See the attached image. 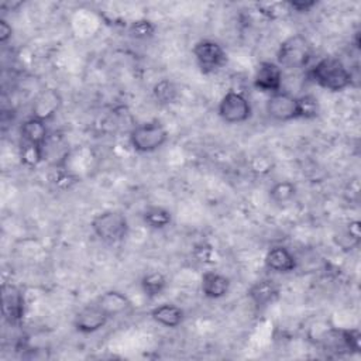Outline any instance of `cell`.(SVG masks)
Wrapping results in <instances>:
<instances>
[{
    "label": "cell",
    "mask_w": 361,
    "mask_h": 361,
    "mask_svg": "<svg viewBox=\"0 0 361 361\" xmlns=\"http://www.w3.org/2000/svg\"><path fill=\"white\" fill-rule=\"evenodd\" d=\"M51 180H52V183H54L58 189L65 190V189L72 188V186L79 180V178L75 176L73 173L68 172V171H56V173L51 178Z\"/></svg>",
    "instance_id": "obj_26"
},
{
    "label": "cell",
    "mask_w": 361,
    "mask_h": 361,
    "mask_svg": "<svg viewBox=\"0 0 361 361\" xmlns=\"http://www.w3.org/2000/svg\"><path fill=\"white\" fill-rule=\"evenodd\" d=\"M169 138L166 127L159 120H149L135 126L128 134V142L135 152L149 154L162 148Z\"/></svg>",
    "instance_id": "obj_3"
},
{
    "label": "cell",
    "mask_w": 361,
    "mask_h": 361,
    "mask_svg": "<svg viewBox=\"0 0 361 361\" xmlns=\"http://www.w3.org/2000/svg\"><path fill=\"white\" fill-rule=\"evenodd\" d=\"M265 111L272 120L279 123L298 120V96L282 89L271 93L265 103Z\"/></svg>",
    "instance_id": "obj_7"
},
{
    "label": "cell",
    "mask_w": 361,
    "mask_h": 361,
    "mask_svg": "<svg viewBox=\"0 0 361 361\" xmlns=\"http://www.w3.org/2000/svg\"><path fill=\"white\" fill-rule=\"evenodd\" d=\"M286 7L296 13H309L313 7L317 6L316 0H290L285 3Z\"/></svg>",
    "instance_id": "obj_27"
},
{
    "label": "cell",
    "mask_w": 361,
    "mask_h": 361,
    "mask_svg": "<svg viewBox=\"0 0 361 361\" xmlns=\"http://www.w3.org/2000/svg\"><path fill=\"white\" fill-rule=\"evenodd\" d=\"M140 286H141V290L145 295V298L155 299V298L161 296L165 292V289L168 288V279L162 272L151 271V272H147L142 275V278L140 281Z\"/></svg>",
    "instance_id": "obj_19"
},
{
    "label": "cell",
    "mask_w": 361,
    "mask_h": 361,
    "mask_svg": "<svg viewBox=\"0 0 361 361\" xmlns=\"http://www.w3.org/2000/svg\"><path fill=\"white\" fill-rule=\"evenodd\" d=\"M151 319L168 329H176L183 323L185 312L182 307L173 305V303H161L151 309L149 312Z\"/></svg>",
    "instance_id": "obj_16"
},
{
    "label": "cell",
    "mask_w": 361,
    "mask_h": 361,
    "mask_svg": "<svg viewBox=\"0 0 361 361\" xmlns=\"http://www.w3.org/2000/svg\"><path fill=\"white\" fill-rule=\"evenodd\" d=\"M141 217L144 224L152 230L166 228L172 223V213L166 207L158 204L147 206Z\"/></svg>",
    "instance_id": "obj_18"
},
{
    "label": "cell",
    "mask_w": 361,
    "mask_h": 361,
    "mask_svg": "<svg viewBox=\"0 0 361 361\" xmlns=\"http://www.w3.org/2000/svg\"><path fill=\"white\" fill-rule=\"evenodd\" d=\"M320 114L319 99L313 94L298 97V120H313Z\"/></svg>",
    "instance_id": "obj_22"
},
{
    "label": "cell",
    "mask_w": 361,
    "mask_h": 361,
    "mask_svg": "<svg viewBox=\"0 0 361 361\" xmlns=\"http://www.w3.org/2000/svg\"><path fill=\"white\" fill-rule=\"evenodd\" d=\"M109 316L96 305H86L82 309H79L73 317V327L78 333L82 334H92L103 329L107 322Z\"/></svg>",
    "instance_id": "obj_10"
},
{
    "label": "cell",
    "mask_w": 361,
    "mask_h": 361,
    "mask_svg": "<svg viewBox=\"0 0 361 361\" xmlns=\"http://www.w3.org/2000/svg\"><path fill=\"white\" fill-rule=\"evenodd\" d=\"M265 267L276 274H289L298 268V259L293 252L283 245L271 247L264 258Z\"/></svg>",
    "instance_id": "obj_12"
},
{
    "label": "cell",
    "mask_w": 361,
    "mask_h": 361,
    "mask_svg": "<svg viewBox=\"0 0 361 361\" xmlns=\"http://www.w3.org/2000/svg\"><path fill=\"white\" fill-rule=\"evenodd\" d=\"M11 35H13L11 25L4 18H1L0 20V42L6 44L11 38Z\"/></svg>",
    "instance_id": "obj_29"
},
{
    "label": "cell",
    "mask_w": 361,
    "mask_h": 361,
    "mask_svg": "<svg viewBox=\"0 0 361 361\" xmlns=\"http://www.w3.org/2000/svg\"><path fill=\"white\" fill-rule=\"evenodd\" d=\"M312 80L329 90L343 92L353 85V75L344 62L336 56H324L319 59L309 71Z\"/></svg>",
    "instance_id": "obj_1"
},
{
    "label": "cell",
    "mask_w": 361,
    "mask_h": 361,
    "mask_svg": "<svg viewBox=\"0 0 361 361\" xmlns=\"http://www.w3.org/2000/svg\"><path fill=\"white\" fill-rule=\"evenodd\" d=\"M110 319L127 313L131 309V300L120 290L110 289L103 292L94 302Z\"/></svg>",
    "instance_id": "obj_13"
},
{
    "label": "cell",
    "mask_w": 361,
    "mask_h": 361,
    "mask_svg": "<svg viewBox=\"0 0 361 361\" xmlns=\"http://www.w3.org/2000/svg\"><path fill=\"white\" fill-rule=\"evenodd\" d=\"M193 56L202 73H213L227 63V52L214 39H200L193 45Z\"/></svg>",
    "instance_id": "obj_5"
},
{
    "label": "cell",
    "mask_w": 361,
    "mask_h": 361,
    "mask_svg": "<svg viewBox=\"0 0 361 361\" xmlns=\"http://www.w3.org/2000/svg\"><path fill=\"white\" fill-rule=\"evenodd\" d=\"M155 31H157V27L155 24L148 20V18H138V20H134L130 25H128V34L135 38V39H149L155 35Z\"/></svg>",
    "instance_id": "obj_24"
},
{
    "label": "cell",
    "mask_w": 361,
    "mask_h": 361,
    "mask_svg": "<svg viewBox=\"0 0 361 361\" xmlns=\"http://www.w3.org/2000/svg\"><path fill=\"white\" fill-rule=\"evenodd\" d=\"M279 293L281 286L272 278H261L255 281L247 290L248 299L258 310H262L269 305L275 303L279 298Z\"/></svg>",
    "instance_id": "obj_11"
},
{
    "label": "cell",
    "mask_w": 361,
    "mask_h": 361,
    "mask_svg": "<svg viewBox=\"0 0 361 361\" xmlns=\"http://www.w3.org/2000/svg\"><path fill=\"white\" fill-rule=\"evenodd\" d=\"M45 155V148L44 147H37L32 144L23 142L21 149H20V159L21 164L28 166V168H35L41 161L44 159Z\"/></svg>",
    "instance_id": "obj_23"
},
{
    "label": "cell",
    "mask_w": 361,
    "mask_h": 361,
    "mask_svg": "<svg viewBox=\"0 0 361 361\" xmlns=\"http://www.w3.org/2000/svg\"><path fill=\"white\" fill-rule=\"evenodd\" d=\"M179 96L176 85L171 79H161L152 87V97L159 106H169Z\"/></svg>",
    "instance_id": "obj_20"
},
{
    "label": "cell",
    "mask_w": 361,
    "mask_h": 361,
    "mask_svg": "<svg viewBox=\"0 0 361 361\" xmlns=\"http://www.w3.org/2000/svg\"><path fill=\"white\" fill-rule=\"evenodd\" d=\"M20 135H21L23 142L45 148V144H47L48 135H49V131H48V127H47V121L30 116L21 124Z\"/></svg>",
    "instance_id": "obj_15"
},
{
    "label": "cell",
    "mask_w": 361,
    "mask_h": 361,
    "mask_svg": "<svg viewBox=\"0 0 361 361\" xmlns=\"http://www.w3.org/2000/svg\"><path fill=\"white\" fill-rule=\"evenodd\" d=\"M217 114L227 124H241L251 117L252 107L244 93L228 90L219 102Z\"/></svg>",
    "instance_id": "obj_6"
},
{
    "label": "cell",
    "mask_w": 361,
    "mask_h": 361,
    "mask_svg": "<svg viewBox=\"0 0 361 361\" xmlns=\"http://www.w3.org/2000/svg\"><path fill=\"white\" fill-rule=\"evenodd\" d=\"M341 345L350 353L358 354L361 350V333L358 329H341L338 330Z\"/></svg>",
    "instance_id": "obj_25"
},
{
    "label": "cell",
    "mask_w": 361,
    "mask_h": 361,
    "mask_svg": "<svg viewBox=\"0 0 361 361\" xmlns=\"http://www.w3.org/2000/svg\"><path fill=\"white\" fill-rule=\"evenodd\" d=\"M3 314L8 320V323L13 324L18 323L24 316V298L23 293L14 286H10L8 292L4 289Z\"/></svg>",
    "instance_id": "obj_17"
},
{
    "label": "cell",
    "mask_w": 361,
    "mask_h": 361,
    "mask_svg": "<svg viewBox=\"0 0 361 361\" xmlns=\"http://www.w3.org/2000/svg\"><path fill=\"white\" fill-rule=\"evenodd\" d=\"M298 188L290 180H279L269 188V199L276 204H285L296 196Z\"/></svg>",
    "instance_id": "obj_21"
},
{
    "label": "cell",
    "mask_w": 361,
    "mask_h": 361,
    "mask_svg": "<svg viewBox=\"0 0 361 361\" xmlns=\"http://www.w3.org/2000/svg\"><path fill=\"white\" fill-rule=\"evenodd\" d=\"M312 59V45L300 35L295 34L279 44L276 51V63L288 69H303Z\"/></svg>",
    "instance_id": "obj_4"
},
{
    "label": "cell",
    "mask_w": 361,
    "mask_h": 361,
    "mask_svg": "<svg viewBox=\"0 0 361 361\" xmlns=\"http://www.w3.org/2000/svg\"><path fill=\"white\" fill-rule=\"evenodd\" d=\"M230 279L216 271H207L202 275L200 290L207 299H221L230 292Z\"/></svg>",
    "instance_id": "obj_14"
},
{
    "label": "cell",
    "mask_w": 361,
    "mask_h": 361,
    "mask_svg": "<svg viewBox=\"0 0 361 361\" xmlns=\"http://www.w3.org/2000/svg\"><path fill=\"white\" fill-rule=\"evenodd\" d=\"M347 235L350 237L351 241H354L355 244L360 240V221L358 220H351L347 224Z\"/></svg>",
    "instance_id": "obj_28"
},
{
    "label": "cell",
    "mask_w": 361,
    "mask_h": 361,
    "mask_svg": "<svg viewBox=\"0 0 361 361\" xmlns=\"http://www.w3.org/2000/svg\"><path fill=\"white\" fill-rule=\"evenodd\" d=\"M90 228L100 241L116 244L127 237L130 224L123 212L103 210L92 217Z\"/></svg>",
    "instance_id": "obj_2"
},
{
    "label": "cell",
    "mask_w": 361,
    "mask_h": 361,
    "mask_svg": "<svg viewBox=\"0 0 361 361\" xmlns=\"http://www.w3.org/2000/svg\"><path fill=\"white\" fill-rule=\"evenodd\" d=\"M282 68L272 61H264L258 65L252 83L254 87L262 93H275L282 89Z\"/></svg>",
    "instance_id": "obj_9"
},
{
    "label": "cell",
    "mask_w": 361,
    "mask_h": 361,
    "mask_svg": "<svg viewBox=\"0 0 361 361\" xmlns=\"http://www.w3.org/2000/svg\"><path fill=\"white\" fill-rule=\"evenodd\" d=\"M62 107V96L59 90L54 87H45L39 90L31 102V117L49 121Z\"/></svg>",
    "instance_id": "obj_8"
}]
</instances>
